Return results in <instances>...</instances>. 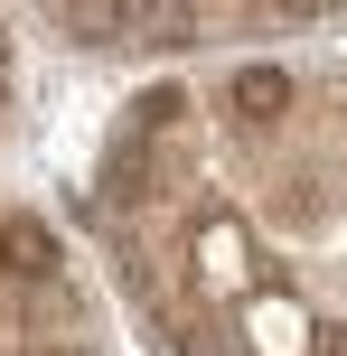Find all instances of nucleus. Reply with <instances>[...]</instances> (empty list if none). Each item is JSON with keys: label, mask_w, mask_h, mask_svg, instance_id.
<instances>
[{"label": "nucleus", "mask_w": 347, "mask_h": 356, "mask_svg": "<svg viewBox=\"0 0 347 356\" xmlns=\"http://www.w3.org/2000/svg\"><path fill=\"white\" fill-rule=\"evenodd\" d=\"M0 263H10L19 282H47L56 272V234L38 225V216H10V225H0Z\"/></svg>", "instance_id": "obj_1"}, {"label": "nucleus", "mask_w": 347, "mask_h": 356, "mask_svg": "<svg viewBox=\"0 0 347 356\" xmlns=\"http://www.w3.org/2000/svg\"><path fill=\"white\" fill-rule=\"evenodd\" d=\"M235 113L244 122H282V113H291V75L282 66H244L235 75Z\"/></svg>", "instance_id": "obj_2"}, {"label": "nucleus", "mask_w": 347, "mask_h": 356, "mask_svg": "<svg viewBox=\"0 0 347 356\" xmlns=\"http://www.w3.org/2000/svg\"><path fill=\"white\" fill-rule=\"evenodd\" d=\"M131 29H150V38H197V10L160 0V10H131Z\"/></svg>", "instance_id": "obj_3"}, {"label": "nucleus", "mask_w": 347, "mask_h": 356, "mask_svg": "<svg viewBox=\"0 0 347 356\" xmlns=\"http://www.w3.org/2000/svg\"><path fill=\"white\" fill-rule=\"evenodd\" d=\"M66 29H75V38H113V29H131V10H113V0H85V10H66Z\"/></svg>", "instance_id": "obj_4"}, {"label": "nucleus", "mask_w": 347, "mask_h": 356, "mask_svg": "<svg viewBox=\"0 0 347 356\" xmlns=\"http://www.w3.org/2000/svg\"><path fill=\"white\" fill-rule=\"evenodd\" d=\"M179 113H188V94H179V85H160V94H141V122H179Z\"/></svg>", "instance_id": "obj_5"}]
</instances>
